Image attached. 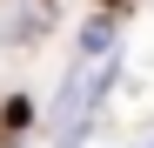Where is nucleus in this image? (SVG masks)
<instances>
[{
  "mask_svg": "<svg viewBox=\"0 0 154 148\" xmlns=\"http://www.w3.org/2000/svg\"><path fill=\"white\" fill-rule=\"evenodd\" d=\"M107 47H114V20H87L81 27V61L87 54H107Z\"/></svg>",
  "mask_w": 154,
  "mask_h": 148,
  "instance_id": "1",
  "label": "nucleus"
}]
</instances>
